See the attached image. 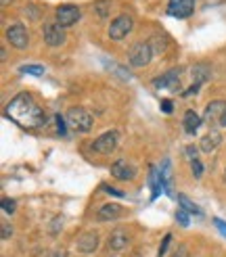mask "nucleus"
Listing matches in <instances>:
<instances>
[{"mask_svg":"<svg viewBox=\"0 0 226 257\" xmlns=\"http://www.w3.org/2000/svg\"><path fill=\"white\" fill-rule=\"evenodd\" d=\"M7 117H11L21 127H40L46 121L44 111L30 94H17L7 105Z\"/></svg>","mask_w":226,"mask_h":257,"instance_id":"nucleus-1","label":"nucleus"},{"mask_svg":"<svg viewBox=\"0 0 226 257\" xmlns=\"http://www.w3.org/2000/svg\"><path fill=\"white\" fill-rule=\"evenodd\" d=\"M67 123L78 132H90L92 127V115L82 107H73L67 111Z\"/></svg>","mask_w":226,"mask_h":257,"instance_id":"nucleus-2","label":"nucleus"},{"mask_svg":"<svg viewBox=\"0 0 226 257\" xmlns=\"http://www.w3.org/2000/svg\"><path fill=\"white\" fill-rule=\"evenodd\" d=\"M151 57H153V48H151L149 42H136L130 53H128V61L132 67H145L151 63Z\"/></svg>","mask_w":226,"mask_h":257,"instance_id":"nucleus-3","label":"nucleus"},{"mask_svg":"<svg viewBox=\"0 0 226 257\" xmlns=\"http://www.w3.org/2000/svg\"><path fill=\"white\" fill-rule=\"evenodd\" d=\"M132 28H134L132 17L120 15V17L113 19L111 25H109V38H111V40H118L120 42V40H124V38L132 32Z\"/></svg>","mask_w":226,"mask_h":257,"instance_id":"nucleus-4","label":"nucleus"},{"mask_svg":"<svg viewBox=\"0 0 226 257\" xmlns=\"http://www.w3.org/2000/svg\"><path fill=\"white\" fill-rule=\"evenodd\" d=\"M7 40H9L11 46L23 50V48H28V44H30V34H28V30H25L23 23H15V25H11V28L7 30Z\"/></svg>","mask_w":226,"mask_h":257,"instance_id":"nucleus-5","label":"nucleus"},{"mask_svg":"<svg viewBox=\"0 0 226 257\" xmlns=\"http://www.w3.org/2000/svg\"><path fill=\"white\" fill-rule=\"evenodd\" d=\"M118 143H120V134L118 132H105L92 143V151L100 153V155H111V153L116 151Z\"/></svg>","mask_w":226,"mask_h":257,"instance_id":"nucleus-6","label":"nucleus"},{"mask_svg":"<svg viewBox=\"0 0 226 257\" xmlns=\"http://www.w3.org/2000/svg\"><path fill=\"white\" fill-rule=\"evenodd\" d=\"M80 9L78 7H73V5H63L57 9V23L61 25V28H69V25L73 23H78L80 19Z\"/></svg>","mask_w":226,"mask_h":257,"instance_id":"nucleus-7","label":"nucleus"},{"mask_svg":"<svg viewBox=\"0 0 226 257\" xmlns=\"http://www.w3.org/2000/svg\"><path fill=\"white\" fill-rule=\"evenodd\" d=\"M193 11H195V0H170L168 3V13L172 17L184 19L193 15Z\"/></svg>","mask_w":226,"mask_h":257,"instance_id":"nucleus-8","label":"nucleus"},{"mask_svg":"<svg viewBox=\"0 0 226 257\" xmlns=\"http://www.w3.org/2000/svg\"><path fill=\"white\" fill-rule=\"evenodd\" d=\"M42 34H44V42L48 46H61L65 42V32H63L59 23H46Z\"/></svg>","mask_w":226,"mask_h":257,"instance_id":"nucleus-9","label":"nucleus"},{"mask_svg":"<svg viewBox=\"0 0 226 257\" xmlns=\"http://www.w3.org/2000/svg\"><path fill=\"white\" fill-rule=\"evenodd\" d=\"M155 86L163 88V90H170V92H178L180 90V69H172L168 73H163L161 78L155 80Z\"/></svg>","mask_w":226,"mask_h":257,"instance_id":"nucleus-10","label":"nucleus"},{"mask_svg":"<svg viewBox=\"0 0 226 257\" xmlns=\"http://www.w3.org/2000/svg\"><path fill=\"white\" fill-rule=\"evenodd\" d=\"M226 115V102L224 100H211L209 105L205 107V121L207 123H222Z\"/></svg>","mask_w":226,"mask_h":257,"instance_id":"nucleus-11","label":"nucleus"},{"mask_svg":"<svg viewBox=\"0 0 226 257\" xmlns=\"http://www.w3.org/2000/svg\"><path fill=\"white\" fill-rule=\"evenodd\" d=\"M134 174H136V170L126 159H118L116 163L111 165V176L118 178V180H124V182H126V180H132Z\"/></svg>","mask_w":226,"mask_h":257,"instance_id":"nucleus-12","label":"nucleus"},{"mask_svg":"<svg viewBox=\"0 0 226 257\" xmlns=\"http://www.w3.org/2000/svg\"><path fill=\"white\" fill-rule=\"evenodd\" d=\"M75 247L80 253H94L98 247V234L96 232H84L78 240H75Z\"/></svg>","mask_w":226,"mask_h":257,"instance_id":"nucleus-13","label":"nucleus"},{"mask_svg":"<svg viewBox=\"0 0 226 257\" xmlns=\"http://www.w3.org/2000/svg\"><path fill=\"white\" fill-rule=\"evenodd\" d=\"M122 215V207L118 203H107L96 211V220L98 222H109V220H118Z\"/></svg>","mask_w":226,"mask_h":257,"instance_id":"nucleus-14","label":"nucleus"},{"mask_svg":"<svg viewBox=\"0 0 226 257\" xmlns=\"http://www.w3.org/2000/svg\"><path fill=\"white\" fill-rule=\"evenodd\" d=\"M109 249L111 251H122L128 247V234L124 232V230H116V232H111L109 234Z\"/></svg>","mask_w":226,"mask_h":257,"instance_id":"nucleus-15","label":"nucleus"},{"mask_svg":"<svg viewBox=\"0 0 226 257\" xmlns=\"http://www.w3.org/2000/svg\"><path fill=\"white\" fill-rule=\"evenodd\" d=\"M220 143H222V136H220V132H209V134H205L203 138H201V151L211 153V151L216 149Z\"/></svg>","mask_w":226,"mask_h":257,"instance_id":"nucleus-16","label":"nucleus"},{"mask_svg":"<svg viewBox=\"0 0 226 257\" xmlns=\"http://www.w3.org/2000/svg\"><path fill=\"white\" fill-rule=\"evenodd\" d=\"M199 125H201V117L195 113V111H186L184 113V130L188 134H195L199 130Z\"/></svg>","mask_w":226,"mask_h":257,"instance_id":"nucleus-17","label":"nucleus"},{"mask_svg":"<svg viewBox=\"0 0 226 257\" xmlns=\"http://www.w3.org/2000/svg\"><path fill=\"white\" fill-rule=\"evenodd\" d=\"M178 201H180V205H182V209H184V211H188V213H195L197 217H201V215H203V211H201V209H199L197 205H195L191 199H188V197L180 195V197H178Z\"/></svg>","mask_w":226,"mask_h":257,"instance_id":"nucleus-18","label":"nucleus"},{"mask_svg":"<svg viewBox=\"0 0 226 257\" xmlns=\"http://www.w3.org/2000/svg\"><path fill=\"white\" fill-rule=\"evenodd\" d=\"M207 78H209V75H207V67H205V65H197V67L193 69V80H195L197 86H201Z\"/></svg>","mask_w":226,"mask_h":257,"instance_id":"nucleus-19","label":"nucleus"},{"mask_svg":"<svg viewBox=\"0 0 226 257\" xmlns=\"http://www.w3.org/2000/svg\"><path fill=\"white\" fill-rule=\"evenodd\" d=\"M94 11H96L98 17H107L109 11H111V3H109V0H100V3L94 5Z\"/></svg>","mask_w":226,"mask_h":257,"instance_id":"nucleus-20","label":"nucleus"},{"mask_svg":"<svg viewBox=\"0 0 226 257\" xmlns=\"http://www.w3.org/2000/svg\"><path fill=\"white\" fill-rule=\"evenodd\" d=\"M19 71L21 73H30V75H44V67L42 65H21Z\"/></svg>","mask_w":226,"mask_h":257,"instance_id":"nucleus-21","label":"nucleus"},{"mask_svg":"<svg viewBox=\"0 0 226 257\" xmlns=\"http://www.w3.org/2000/svg\"><path fill=\"white\" fill-rule=\"evenodd\" d=\"M63 228V217L61 215H57L53 222H50V226H48V232L50 234H59V230Z\"/></svg>","mask_w":226,"mask_h":257,"instance_id":"nucleus-22","label":"nucleus"},{"mask_svg":"<svg viewBox=\"0 0 226 257\" xmlns=\"http://www.w3.org/2000/svg\"><path fill=\"white\" fill-rule=\"evenodd\" d=\"M191 170H193V176H195V178H201V176H203V165H201L199 159L191 161Z\"/></svg>","mask_w":226,"mask_h":257,"instance_id":"nucleus-23","label":"nucleus"},{"mask_svg":"<svg viewBox=\"0 0 226 257\" xmlns=\"http://www.w3.org/2000/svg\"><path fill=\"white\" fill-rule=\"evenodd\" d=\"M176 220H178L180 222V226H188V211H184V209H178V211H176Z\"/></svg>","mask_w":226,"mask_h":257,"instance_id":"nucleus-24","label":"nucleus"},{"mask_svg":"<svg viewBox=\"0 0 226 257\" xmlns=\"http://www.w3.org/2000/svg\"><path fill=\"white\" fill-rule=\"evenodd\" d=\"M170 240H172V234H166V236H163V240H161V247H159V257H163V255H166V251H168V245H170Z\"/></svg>","mask_w":226,"mask_h":257,"instance_id":"nucleus-25","label":"nucleus"},{"mask_svg":"<svg viewBox=\"0 0 226 257\" xmlns=\"http://www.w3.org/2000/svg\"><path fill=\"white\" fill-rule=\"evenodd\" d=\"M3 209H5V213H13L15 211V201L13 199H3Z\"/></svg>","mask_w":226,"mask_h":257,"instance_id":"nucleus-26","label":"nucleus"},{"mask_svg":"<svg viewBox=\"0 0 226 257\" xmlns=\"http://www.w3.org/2000/svg\"><path fill=\"white\" fill-rule=\"evenodd\" d=\"M213 226L220 230L222 236H226V222H224V220H220V217H213Z\"/></svg>","mask_w":226,"mask_h":257,"instance_id":"nucleus-27","label":"nucleus"},{"mask_svg":"<svg viewBox=\"0 0 226 257\" xmlns=\"http://www.w3.org/2000/svg\"><path fill=\"white\" fill-rule=\"evenodd\" d=\"M57 130H59L61 136H65V134H67V130H65V119H63L61 115H57Z\"/></svg>","mask_w":226,"mask_h":257,"instance_id":"nucleus-28","label":"nucleus"},{"mask_svg":"<svg viewBox=\"0 0 226 257\" xmlns=\"http://www.w3.org/2000/svg\"><path fill=\"white\" fill-rule=\"evenodd\" d=\"M11 236H13V228H11V224L3 222V240H9Z\"/></svg>","mask_w":226,"mask_h":257,"instance_id":"nucleus-29","label":"nucleus"},{"mask_svg":"<svg viewBox=\"0 0 226 257\" xmlns=\"http://www.w3.org/2000/svg\"><path fill=\"white\" fill-rule=\"evenodd\" d=\"M184 153H186V157L191 159V161H195V159H197V149H195V147H186V149H184Z\"/></svg>","mask_w":226,"mask_h":257,"instance_id":"nucleus-30","label":"nucleus"},{"mask_svg":"<svg viewBox=\"0 0 226 257\" xmlns=\"http://www.w3.org/2000/svg\"><path fill=\"white\" fill-rule=\"evenodd\" d=\"M161 111H163V113H172V100L163 98V100H161Z\"/></svg>","mask_w":226,"mask_h":257,"instance_id":"nucleus-31","label":"nucleus"},{"mask_svg":"<svg viewBox=\"0 0 226 257\" xmlns=\"http://www.w3.org/2000/svg\"><path fill=\"white\" fill-rule=\"evenodd\" d=\"M105 192H109V195H116V197H124V192L116 190V188H111V186H105Z\"/></svg>","mask_w":226,"mask_h":257,"instance_id":"nucleus-32","label":"nucleus"},{"mask_svg":"<svg viewBox=\"0 0 226 257\" xmlns=\"http://www.w3.org/2000/svg\"><path fill=\"white\" fill-rule=\"evenodd\" d=\"M174 257H186V249H184V247H180L178 251L174 253Z\"/></svg>","mask_w":226,"mask_h":257,"instance_id":"nucleus-33","label":"nucleus"},{"mask_svg":"<svg viewBox=\"0 0 226 257\" xmlns=\"http://www.w3.org/2000/svg\"><path fill=\"white\" fill-rule=\"evenodd\" d=\"M55 257H67V253H65V251H57Z\"/></svg>","mask_w":226,"mask_h":257,"instance_id":"nucleus-34","label":"nucleus"},{"mask_svg":"<svg viewBox=\"0 0 226 257\" xmlns=\"http://www.w3.org/2000/svg\"><path fill=\"white\" fill-rule=\"evenodd\" d=\"M9 3H11V0H3V7H7Z\"/></svg>","mask_w":226,"mask_h":257,"instance_id":"nucleus-35","label":"nucleus"},{"mask_svg":"<svg viewBox=\"0 0 226 257\" xmlns=\"http://www.w3.org/2000/svg\"><path fill=\"white\" fill-rule=\"evenodd\" d=\"M220 125H226V115H224V119H222V123Z\"/></svg>","mask_w":226,"mask_h":257,"instance_id":"nucleus-36","label":"nucleus"}]
</instances>
